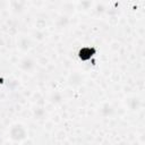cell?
Masks as SVG:
<instances>
[{
    "mask_svg": "<svg viewBox=\"0 0 145 145\" xmlns=\"http://www.w3.org/2000/svg\"><path fill=\"white\" fill-rule=\"evenodd\" d=\"M94 49H91V48H84L81 50V52H79V57L83 58V59H87V58H91L93 56V53H94Z\"/></svg>",
    "mask_w": 145,
    "mask_h": 145,
    "instance_id": "cell-1",
    "label": "cell"
}]
</instances>
